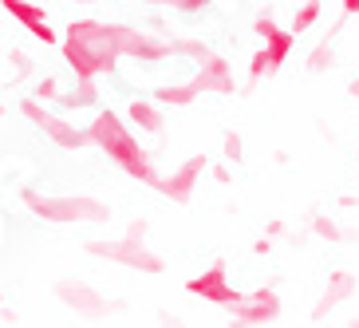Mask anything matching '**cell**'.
I'll return each mask as SVG.
<instances>
[{
  "label": "cell",
  "mask_w": 359,
  "mask_h": 328,
  "mask_svg": "<svg viewBox=\"0 0 359 328\" xmlns=\"http://www.w3.org/2000/svg\"><path fill=\"white\" fill-rule=\"evenodd\" d=\"M60 55H64L67 72L75 75V84H103L107 75L115 72V64L123 60L118 24L79 16L60 36Z\"/></svg>",
  "instance_id": "obj_1"
},
{
  "label": "cell",
  "mask_w": 359,
  "mask_h": 328,
  "mask_svg": "<svg viewBox=\"0 0 359 328\" xmlns=\"http://www.w3.org/2000/svg\"><path fill=\"white\" fill-rule=\"evenodd\" d=\"M91 143H95L99 150H103L107 159L115 162L118 170H127L130 178L147 182V186H158V166H154V159H150V150L138 147V135L123 123V115L118 111H111V107H95V115H91Z\"/></svg>",
  "instance_id": "obj_2"
},
{
  "label": "cell",
  "mask_w": 359,
  "mask_h": 328,
  "mask_svg": "<svg viewBox=\"0 0 359 328\" xmlns=\"http://www.w3.org/2000/svg\"><path fill=\"white\" fill-rule=\"evenodd\" d=\"M253 32L261 36V48H257L253 60H249V84H261V79H273V75L288 64V55H292L300 36L280 28V24L273 20V12H261V16H257Z\"/></svg>",
  "instance_id": "obj_3"
},
{
  "label": "cell",
  "mask_w": 359,
  "mask_h": 328,
  "mask_svg": "<svg viewBox=\"0 0 359 328\" xmlns=\"http://www.w3.org/2000/svg\"><path fill=\"white\" fill-rule=\"evenodd\" d=\"M24 202L32 206L36 214H40L43 222H103V218H111V210H107L103 202L87 198V194H64V198H40V194H24Z\"/></svg>",
  "instance_id": "obj_4"
},
{
  "label": "cell",
  "mask_w": 359,
  "mask_h": 328,
  "mask_svg": "<svg viewBox=\"0 0 359 328\" xmlns=\"http://www.w3.org/2000/svg\"><path fill=\"white\" fill-rule=\"evenodd\" d=\"M118 48H123V55L142 60V64H166L178 55L174 36L158 32V28H142V24H118Z\"/></svg>",
  "instance_id": "obj_5"
},
{
  "label": "cell",
  "mask_w": 359,
  "mask_h": 328,
  "mask_svg": "<svg viewBox=\"0 0 359 328\" xmlns=\"http://www.w3.org/2000/svg\"><path fill=\"white\" fill-rule=\"evenodd\" d=\"M190 87L198 96H213V99H225V96H237V79H233V64L217 52H205L198 60L190 75Z\"/></svg>",
  "instance_id": "obj_6"
},
{
  "label": "cell",
  "mask_w": 359,
  "mask_h": 328,
  "mask_svg": "<svg viewBox=\"0 0 359 328\" xmlns=\"http://www.w3.org/2000/svg\"><path fill=\"white\" fill-rule=\"evenodd\" d=\"M87 249L103 261H115V265H127V269H142V273H162V257L150 254L142 242L135 237H118V242H87Z\"/></svg>",
  "instance_id": "obj_7"
},
{
  "label": "cell",
  "mask_w": 359,
  "mask_h": 328,
  "mask_svg": "<svg viewBox=\"0 0 359 328\" xmlns=\"http://www.w3.org/2000/svg\"><path fill=\"white\" fill-rule=\"evenodd\" d=\"M0 8L8 12L12 20L20 24L24 32L32 36V40H40V44H60V32L52 28V20H48V8H43L40 0H0Z\"/></svg>",
  "instance_id": "obj_8"
},
{
  "label": "cell",
  "mask_w": 359,
  "mask_h": 328,
  "mask_svg": "<svg viewBox=\"0 0 359 328\" xmlns=\"http://www.w3.org/2000/svg\"><path fill=\"white\" fill-rule=\"evenodd\" d=\"M190 289L194 296H201V301H213V305H241V293H237V289L229 285V277H225V261H213L210 269H205V273H198L190 281Z\"/></svg>",
  "instance_id": "obj_9"
},
{
  "label": "cell",
  "mask_w": 359,
  "mask_h": 328,
  "mask_svg": "<svg viewBox=\"0 0 359 328\" xmlns=\"http://www.w3.org/2000/svg\"><path fill=\"white\" fill-rule=\"evenodd\" d=\"M237 313V328H257V324H273L280 317V296L273 289H257V293L241 296V305H233Z\"/></svg>",
  "instance_id": "obj_10"
},
{
  "label": "cell",
  "mask_w": 359,
  "mask_h": 328,
  "mask_svg": "<svg viewBox=\"0 0 359 328\" xmlns=\"http://www.w3.org/2000/svg\"><path fill=\"white\" fill-rule=\"evenodd\" d=\"M60 293V301L64 305H72L79 317H87V320H99V317H107L111 308H123V301H103V296L95 293V289H87V285H79V281H64V285L55 289Z\"/></svg>",
  "instance_id": "obj_11"
},
{
  "label": "cell",
  "mask_w": 359,
  "mask_h": 328,
  "mask_svg": "<svg viewBox=\"0 0 359 328\" xmlns=\"http://www.w3.org/2000/svg\"><path fill=\"white\" fill-rule=\"evenodd\" d=\"M205 174V159L201 155H194V159H186L170 178H162L158 182V190L166 194L170 202H190L194 198V190H198V178Z\"/></svg>",
  "instance_id": "obj_12"
},
{
  "label": "cell",
  "mask_w": 359,
  "mask_h": 328,
  "mask_svg": "<svg viewBox=\"0 0 359 328\" xmlns=\"http://www.w3.org/2000/svg\"><path fill=\"white\" fill-rule=\"evenodd\" d=\"M127 119L135 123L138 131H147V135H158L162 127H166V107H158L154 99L147 96H138L127 103Z\"/></svg>",
  "instance_id": "obj_13"
},
{
  "label": "cell",
  "mask_w": 359,
  "mask_h": 328,
  "mask_svg": "<svg viewBox=\"0 0 359 328\" xmlns=\"http://www.w3.org/2000/svg\"><path fill=\"white\" fill-rule=\"evenodd\" d=\"M43 135H52L60 147H87V143H91V131H75L64 115L48 119V123H43Z\"/></svg>",
  "instance_id": "obj_14"
},
{
  "label": "cell",
  "mask_w": 359,
  "mask_h": 328,
  "mask_svg": "<svg viewBox=\"0 0 359 328\" xmlns=\"http://www.w3.org/2000/svg\"><path fill=\"white\" fill-rule=\"evenodd\" d=\"M154 103L158 107H170V111H182V107H190L194 99H198V91H194L190 84H162V87H154Z\"/></svg>",
  "instance_id": "obj_15"
},
{
  "label": "cell",
  "mask_w": 359,
  "mask_h": 328,
  "mask_svg": "<svg viewBox=\"0 0 359 328\" xmlns=\"http://www.w3.org/2000/svg\"><path fill=\"white\" fill-rule=\"evenodd\" d=\"M355 293V277L348 273V269H339V273H332V281H327V293H324V301H320V317H324L332 305H339V301H348V296Z\"/></svg>",
  "instance_id": "obj_16"
},
{
  "label": "cell",
  "mask_w": 359,
  "mask_h": 328,
  "mask_svg": "<svg viewBox=\"0 0 359 328\" xmlns=\"http://www.w3.org/2000/svg\"><path fill=\"white\" fill-rule=\"evenodd\" d=\"M320 16H324V0H304V4L292 12V24H288V32H296V36L312 32Z\"/></svg>",
  "instance_id": "obj_17"
},
{
  "label": "cell",
  "mask_w": 359,
  "mask_h": 328,
  "mask_svg": "<svg viewBox=\"0 0 359 328\" xmlns=\"http://www.w3.org/2000/svg\"><path fill=\"white\" fill-rule=\"evenodd\" d=\"M327 67H336V36H324V40L308 52V72L312 75L327 72Z\"/></svg>",
  "instance_id": "obj_18"
},
{
  "label": "cell",
  "mask_w": 359,
  "mask_h": 328,
  "mask_svg": "<svg viewBox=\"0 0 359 328\" xmlns=\"http://www.w3.org/2000/svg\"><path fill=\"white\" fill-rule=\"evenodd\" d=\"M150 8L178 12V16H201L205 8H213V0H147Z\"/></svg>",
  "instance_id": "obj_19"
},
{
  "label": "cell",
  "mask_w": 359,
  "mask_h": 328,
  "mask_svg": "<svg viewBox=\"0 0 359 328\" xmlns=\"http://www.w3.org/2000/svg\"><path fill=\"white\" fill-rule=\"evenodd\" d=\"M67 91H64V79H55V75H43L40 84H36V99L40 103H60Z\"/></svg>",
  "instance_id": "obj_20"
},
{
  "label": "cell",
  "mask_w": 359,
  "mask_h": 328,
  "mask_svg": "<svg viewBox=\"0 0 359 328\" xmlns=\"http://www.w3.org/2000/svg\"><path fill=\"white\" fill-rule=\"evenodd\" d=\"M174 48H178V55H190V60H201L210 52L205 40H198V36H174Z\"/></svg>",
  "instance_id": "obj_21"
},
{
  "label": "cell",
  "mask_w": 359,
  "mask_h": 328,
  "mask_svg": "<svg viewBox=\"0 0 359 328\" xmlns=\"http://www.w3.org/2000/svg\"><path fill=\"white\" fill-rule=\"evenodd\" d=\"M312 233H316V237H327V242H344V230H339L336 222H327V218H316V222H312Z\"/></svg>",
  "instance_id": "obj_22"
},
{
  "label": "cell",
  "mask_w": 359,
  "mask_h": 328,
  "mask_svg": "<svg viewBox=\"0 0 359 328\" xmlns=\"http://www.w3.org/2000/svg\"><path fill=\"white\" fill-rule=\"evenodd\" d=\"M222 147H225V159H229V162H241V150H245L241 135H233V131H225V138H222Z\"/></svg>",
  "instance_id": "obj_23"
},
{
  "label": "cell",
  "mask_w": 359,
  "mask_h": 328,
  "mask_svg": "<svg viewBox=\"0 0 359 328\" xmlns=\"http://www.w3.org/2000/svg\"><path fill=\"white\" fill-rule=\"evenodd\" d=\"M12 64H16V72L20 75H32V55L28 52H20V48H12V55H8Z\"/></svg>",
  "instance_id": "obj_24"
},
{
  "label": "cell",
  "mask_w": 359,
  "mask_h": 328,
  "mask_svg": "<svg viewBox=\"0 0 359 328\" xmlns=\"http://www.w3.org/2000/svg\"><path fill=\"white\" fill-rule=\"evenodd\" d=\"M344 4V16H359V0H339Z\"/></svg>",
  "instance_id": "obj_25"
},
{
  "label": "cell",
  "mask_w": 359,
  "mask_h": 328,
  "mask_svg": "<svg viewBox=\"0 0 359 328\" xmlns=\"http://www.w3.org/2000/svg\"><path fill=\"white\" fill-rule=\"evenodd\" d=\"M285 233V222H269V237H280Z\"/></svg>",
  "instance_id": "obj_26"
},
{
  "label": "cell",
  "mask_w": 359,
  "mask_h": 328,
  "mask_svg": "<svg viewBox=\"0 0 359 328\" xmlns=\"http://www.w3.org/2000/svg\"><path fill=\"white\" fill-rule=\"evenodd\" d=\"M162 328H182V320H174V317L166 313V317H162Z\"/></svg>",
  "instance_id": "obj_27"
},
{
  "label": "cell",
  "mask_w": 359,
  "mask_h": 328,
  "mask_svg": "<svg viewBox=\"0 0 359 328\" xmlns=\"http://www.w3.org/2000/svg\"><path fill=\"white\" fill-rule=\"evenodd\" d=\"M72 4H99V0H72Z\"/></svg>",
  "instance_id": "obj_28"
},
{
  "label": "cell",
  "mask_w": 359,
  "mask_h": 328,
  "mask_svg": "<svg viewBox=\"0 0 359 328\" xmlns=\"http://www.w3.org/2000/svg\"><path fill=\"white\" fill-rule=\"evenodd\" d=\"M348 328H359V320H355V324H348Z\"/></svg>",
  "instance_id": "obj_29"
},
{
  "label": "cell",
  "mask_w": 359,
  "mask_h": 328,
  "mask_svg": "<svg viewBox=\"0 0 359 328\" xmlns=\"http://www.w3.org/2000/svg\"><path fill=\"white\" fill-rule=\"evenodd\" d=\"M0 111H4V107H0Z\"/></svg>",
  "instance_id": "obj_30"
}]
</instances>
